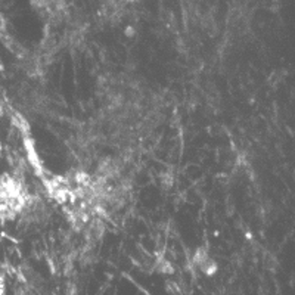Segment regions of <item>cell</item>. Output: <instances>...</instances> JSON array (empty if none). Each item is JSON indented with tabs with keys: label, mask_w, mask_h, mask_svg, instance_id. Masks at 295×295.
<instances>
[{
	"label": "cell",
	"mask_w": 295,
	"mask_h": 295,
	"mask_svg": "<svg viewBox=\"0 0 295 295\" xmlns=\"http://www.w3.org/2000/svg\"><path fill=\"white\" fill-rule=\"evenodd\" d=\"M24 193L16 180L7 176L0 177V220L15 217L24 207Z\"/></svg>",
	"instance_id": "obj_1"
}]
</instances>
